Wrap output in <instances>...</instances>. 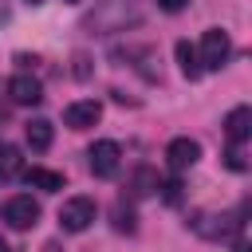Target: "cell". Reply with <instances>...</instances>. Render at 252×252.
<instances>
[{"label":"cell","mask_w":252,"mask_h":252,"mask_svg":"<svg viewBox=\"0 0 252 252\" xmlns=\"http://www.w3.org/2000/svg\"><path fill=\"white\" fill-rule=\"evenodd\" d=\"M146 20V0H98L83 16V32L91 35H114L126 28H138Z\"/></svg>","instance_id":"6da1fadb"},{"label":"cell","mask_w":252,"mask_h":252,"mask_svg":"<svg viewBox=\"0 0 252 252\" xmlns=\"http://www.w3.org/2000/svg\"><path fill=\"white\" fill-rule=\"evenodd\" d=\"M232 55V39L224 28H209L201 35V47H197V59H201V71H220Z\"/></svg>","instance_id":"7a4b0ae2"},{"label":"cell","mask_w":252,"mask_h":252,"mask_svg":"<svg viewBox=\"0 0 252 252\" xmlns=\"http://www.w3.org/2000/svg\"><path fill=\"white\" fill-rule=\"evenodd\" d=\"M4 220H8V228H16V232L35 228V224H39V201H35L32 193L8 197V201H4Z\"/></svg>","instance_id":"3957f363"},{"label":"cell","mask_w":252,"mask_h":252,"mask_svg":"<svg viewBox=\"0 0 252 252\" xmlns=\"http://www.w3.org/2000/svg\"><path fill=\"white\" fill-rule=\"evenodd\" d=\"M94 217H98V205H94L91 197H67L63 209H59L63 232H87V228L94 224Z\"/></svg>","instance_id":"277c9868"},{"label":"cell","mask_w":252,"mask_h":252,"mask_svg":"<svg viewBox=\"0 0 252 252\" xmlns=\"http://www.w3.org/2000/svg\"><path fill=\"white\" fill-rule=\"evenodd\" d=\"M185 224H189L197 236H205V240H224V236H232L244 220H236V217H228V213H193Z\"/></svg>","instance_id":"5b68a950"},{"label":"cell","mask_w":252,"mask_h":252,"mask_svg":"<svg viewBox=\"0 0 252 252\" xmlns=\"http://www.w3.org/2000/svg\"><path fill=\"white\" fill-rule=\"evenodd\" d=\"M87 161H91V173L94 177H114L118 165H122V150H118V142L102 138V142H94L87 150Z\"/></svg>","instance_id":"8992f818"},{"label":"cell","mask_w":252,"mask_h":252,"mask_svg":"<svg viewBox=\"0 0 252 252\" xmlns=\"http://www.w3.org/2000/svg\"><path fill=\"white\" fill-rule=\"evenodd\" d=\"M8 98H12L16 106H35V102H43V83H39L35 75L20 71V75L8 79Z\"/></svg>","instance_id":"52a82bcc"},{"label":"cell","mask_w":252,"mask_h":252,"mask_svg":"<svg viewBox=\"0 0 252 252\" xmlns=\"http://www.w3.org/2000/svg\"><path fill=\"white\" fill-rule=\"evenodd\" d=\"M98 118H102V102L98 98H79V102H67L63 106V122L71 130H91Z\"/></svg>","instance_id":"ba28073f"},{"label":"cell","mask_w":252,"mask_h":252,"mask_svg":"<svg viewBox=\"0 0 252 252\" xmlns=\"http://www.w3.org/2000/svg\"><path fill=\"white\" fill-rule=\"evenodd\" d=\"M197 158H201V142H197V138H173V142L165 146V161H169V169H173V173L193 169V165H197Z\"/></svg>","instance_id":"9c48e42d"},{"label":"cell","mask_w":252,"mask_h":252,"mask_svg":"<svg viewBox=\"0 0 252 252\" xmlns=\"http://www.w3.org/2000/svg\"><path fill=\"white\" fill-rule=\"evenodd\" d=\"M224 138H228L232 146H244V142L252 138V110H248V106H232V110L224 114Z\"/></svg>","instance_id":"30bf717a"},{"label":"cell","mask_w":252,"mask_h":252,"mask_svg":"<svg viewBox=\"0 0 252 252\" xmlns=\"http://www.w3.org/2000/svg\"><path fill=\"white\" fill-rule=\"evenodd\" d=\"M24 138H28V146H32L35 154H43V150H51L55 130H51V122H47V118H32V122L24 126Z\"/></svg>","instance_id":"8fae6325"},{"label":"cell","mask_w":252,"mask_h":252,"mask_svg":"<svg viewBox=\"0 0 252 252\" xmlns=\"http://www.w3.org/2000/svg\"><path fill=\"white\" fill-rule=\"evenodd\" d=\"M24 181L28 185H35V189H43V193H59L67 181H63V173H55V169H43V165H32V169H24Z\"/></svg>","instance_id":"7c38bea8"},{"label":"cell","mask_w":252,"mask_h":252,"mask_svg":"<svg viewBox=\"0 0 252 252\" xmlns=\"http://www.w3.org/2000/svg\"><path fill=\"white\" fill-rule=\"evenodd\" d=\"M177 63H181V75L189 79V83H197L205 71H201V59H197V47L189 43V39H177Z\"/></svg>","instance_id":"4fadbf2b"},{"label":"cell","mask_w":252,"mask_h":252,"mask_svg":"<svg viewBox=\"0 0 252 252\" xmlns=\"http://www.w3.org/2000/svg\"><path fill=\"white\" fill-rule=\"evenodd\" d=\"M20 169H24V158H20V150L16 146H0V185H8L12 177H20Z\"/></svg>","instance_id":"5bb4252c"},{"label":"cell","mask_w":252,"mask_h":252,"mask_svg":"<svg viewBox=\"0 0 252 252\" xmlns=\"http://www.w3.org/2000/svg\"><path fill=\"white\" fill-rule=\"evenodd\" d=\"M138 55H142V59H154V47H138ZM114 59H134V47H126V51L118 47V51H114ZM138 71H142L146 79H158V71H150L146 63H138Z\"/></svg>","instance_id":"9a60e30c"},{"label":"cell","mask_w":252,"mask_h":252,"mask_svg":"<svg viewBox=\"0 0 252 252\" xmlns=\"http://www.w3.org/2000/svg\"><path fill=\"white\" fill-rule=\"evenodd\" d=\"M114 228L118 232H134V209L130 205H118L114 209Z\"/></svg>","instance_id":"2e32d148"},{"label":"cell","mask_w":252,"mask_h":252,"mask_svg":"<svg viewBox=\"0 0 252 252\" xmlns=\"http://www.w3.org/2000/svg\"><path fill=\"white\" fill-rule=\"evenodd\" d=\"M224 165H228V169H236V173H244V169H248V161H244V154H240V146H232V150L224 154Z\"/></svg>","instance_id":"e0dca14e"},{"label":"cell","mask_w":252,"mask_h":252,"mask_svg":"<svg viewBox=\"0 0 252 252\" xmlns=\"http://www.w3.org/2000/svg\"><path fill=\"white\" fill-rule=\"evenodd\" d=\"M158 189H161V197H165L169 205H177V201H181V181H165V185H158Z\"/></svg>","instance_id":"ac0fdd59"},{"label":"cell","mask_w":252,"mask_h":252,"mask_svg":"<svg viewBox=\"0 0 252 252\" xmlns=\"http://www.w3.org/2000/svg\"><path fill=\"white\" fill-rule=\"evenodd\" d=\"M87 75H91V59L83 51H75V79H87Z\"/></svg>","instance_id":"d6986e66"},{"label":"cell","mask_w":252,"mask_h":252,"mask_svg":"<svg viewBox=\"0 0 252 252\" xmlns=\"http://www.w3.org/2000/svg\"><path fill=\"white\" fill-rule=\"evenodd\" d=\"M185 4H189V0H158V8H161V12H181Z\"/></svg>","instance_id":"ffe728a7"},{"label":"cell","mask_w":252,"mask_h":252,"mask_svg":"<svg viewBox=\"0 0 252 252\" xmlns=\"http://www.w3.org/2000/svg\"><path fill=\"white\" fill-rule=\"evenodd\" d=\"M0 24H8V0H0Z\"/></svg>","instance_id":"44dd1931"},{"label":"cell","mask_w":252,"mask_h":252,"mask_svg":"<svg viewBox=\"0 0 252 252\" xmlns=\"http://www.w3.org/2000/svg\"><path fill=\"white\" fill-rule=\"evenodd\" d=\"M232 252H248V244H244V240H236V244H232Z\"/></svg>","instance_id":"7402d4cb"},{"label":"cell","mask_w":252,"mask_h":252,"mask_svg":"<svg viewBox=\"0 0 252 252\" xmlns=\"http://www.w3.org/2000/svg\"><path fill=\"white\" fill-rule=\"evenodd\" d=\"M43 252H59V244H55V240H51V244H47V248H43Z\"/></svg>","instance_id":"603a6c76"},{"label":"cell","mask_w":252,"mask_h":252,"mask_svg":"<svg viewBox=\"0 0 252 252\" xmlns=\"http://www.w3.org/2000/svg\"><path fill=\"white\" fill-rule=\"evenodd\" d=\"M0 252H12V248H8V240H4V236H0Z\"/></svg>","instance_id":"cb8c5ba5"},{"label":"cell","mask_w":252,"mask_h":252,"mask_svg":"<svg viewBox=\"0 0 252 252\" xmlns=\"http://www.w3.org/2000/svg\"><path fill=\"white\" fill-rule=\"evenodd\" d=\"M24 4H28V8H39V4H43V0H24Z\"/></svg>","instance_id":"d4e9b609"},{"label":"cell","mask_w":252,"mask_h":252,"mask_svg":"<svg viewBox=\"0 0 252 252\" xmlns=\"http://www.w3.org/2000/svg\"><path fill=\"white\" fill-rule=\"evenodd\" d=\"M67 4H79V0H67Z\"/></svg>","instance_id":"484cf974"}]
</instances>
